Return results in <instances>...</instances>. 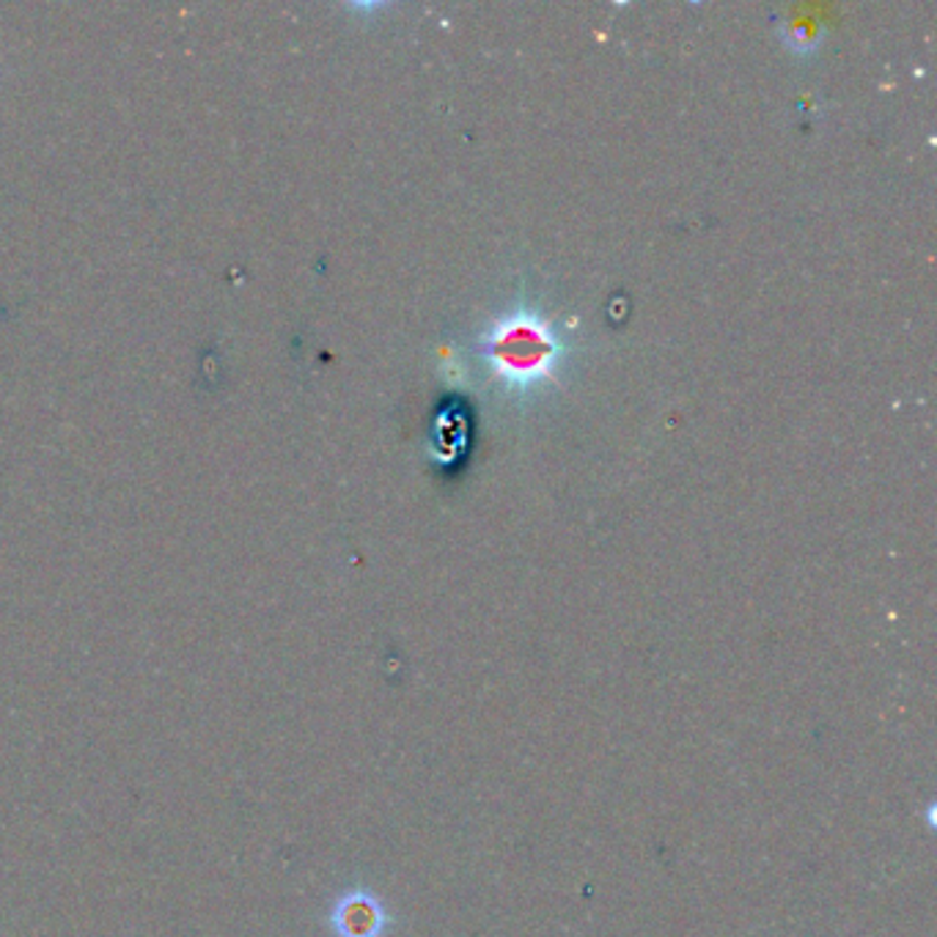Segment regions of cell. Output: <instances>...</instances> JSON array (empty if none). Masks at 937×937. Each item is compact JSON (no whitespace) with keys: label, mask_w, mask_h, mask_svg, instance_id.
Wrapping results in <instances>:
<instances>
[{"label":"cell","mask_w":937,"mask_h":937,"mask_svg":"<svg viewBox=\"0 0 937 937\" xmlns=\"http://www.w3.org/2000/svg\"><path fill=\"white\" fill-rule=\"evenodd\" d=\"M490 372L514 394H526L553 377L561 361V339L534 311H512L479 339Z\"/></svg>","instance_id":"6da1fadb"}]
</instances>
